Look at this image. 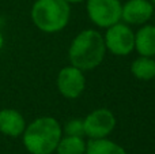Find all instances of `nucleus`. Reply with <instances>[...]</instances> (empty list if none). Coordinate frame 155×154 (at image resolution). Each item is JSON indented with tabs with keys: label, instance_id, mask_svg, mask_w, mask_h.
Returning <instances> with one entry per match:
<instances>
[{
	"label": "nucleus",
	"instance_id": "f3484780",
	"mask_svg": "<svg viewBox=\"0 0 155 154\" xmlns=\"http://www.w3.org/2000/svg\"><path fill=\"white\" fill-rule=\"evenodd\" d=\"M150 3L154 5V8H155V0H150Z\"/></svg>",
	"mask_w": 155,
	"mask_h": 154
},
{
	"label": "nucleus",
	"instance_id": "39448f33",
	"mask_svg": "<svg viewBox=\"0 0 155 154\" xmlns=\"http://www.w3.org/2000/svg\"><path fill=\"white\" fill-rule=\"evenodd\" d=\"M106 51L114 56H127L135 49V33L127 23H118L107 27L104 35Z\"/></svg>",
	"mask_w": 155,
	"mask_h": 154
},
{
	"label": "nucleus",
	"instance_id": "6e6552de",
	"mask_svg": "<svg viewBox=\"0 0 155 154\" xmlns=\"http://www.w3.org/2000/svg\"><path fill=\"white\" fill-rule=\"evenodd\" d=\"M155 12L150 0H128L121 8V21L127 25H144Z\"/></svg>",
	"mask_w": 155,
	"mask_h": 154
},
{
	"label": "nucleus",
	"instance_id": "4468645a",
	"mask_svg": "<svg viewBox=\"0 0 155 154\" xmlns=\"http://www.w3.org/2000/svg\"><path fill=\"white\" fill-rule=\"evenodd\" d=\"M65 135H72V136H84V127H83V120L82 119H72L65 124L64 128Z\"/></svg>",
	"mask_w": 155,
	"mask_h": 154
},
{
	"label": "nucleus",
	"instance_id": "20e7f679",
	"mask_svg": "<svg viewBox=\"0 0 155 154\" xmlns=\"http://www.w3.org/2000/svg\"><path fill=\"white\" fill-rule=\"evenodd\" d=\"M86 10L90 21L95 26L107 29L121 21L120 0H86Z\"/></svg>",
	"mask_w": 155,
	"mask_h": 154
},
{
	"label": "nucleus",
	"instance_id": "2eb2a0df",
	"mask_svg": "<svg viewBox=\"0 0 155 154\" xmlns=\"http://www.w3.org/2000/svg\"><path fill=\"white\" fill-rule=\"evenodd\" d=\"M68 4H78V3H82V2H86V0H65Z\"/></svg>",
	"mask_w": 155,
	"mask_h": 154
},
{
	"label": "nucleus",
	"instance_id": "f03ea898",
	"mask_svg": "<svg viewBox=\"0 0 155 154\" xmlns=\"http://www.w3.org/2000/svg\"><path fill=\"white\" fill-rule=\"evenodd\" d=\"M61 136V126L51 116H42L33 120L26 126L22 134L23 145L30 154H52L56 152Z\"/></svg>",
	"mask_w": 155,
	"mask_h": 154
},
{
	"label": "nucleus",
	"instance_id": "1a4fd4ad",
	"mask_svg": "<svg viewBox=\"0 0 155 154\" xmlns=\"http://www.w3.org/2000/svg\"><path fill=\"white\" fill-rule=\"evenodd\" d=\"M26 128V120L21 112L12 108H4L0 111V132L5 136L18 138L22 136Z\"/></svg>",
	"mask_w": 155,
	"mask_h": 154
},
{
	"label": "nucleus",
	"instance_id": "dca6fc26",
	"mask_svg": "<svg viewBox=\"0 0 155 154\" xmlns=\"http://www.w3.org/2000/svg\"><path fill=\"white\" fill-rule=\"evenodd\" d=\"M3 44H4V37H3L2 32H0V49L3 48Z\"/></svg>",
	"mask_w": 155,
	"mask_h": 154
},
{
	"label": "nucleus",
	"instance_id": "f257e3e1",
	"mask_svg": "<svg viewBox=\"0 0 155 154\" xmlns=\"http://www.w3.org/2000/svg\"><path fill=\"white\" fill-rule=\"evenodd\" d=\"M106 46L104 35L93 29L80 32L71 42L68 49V59L71 65L82 71L94 70L105 59Z\"/></svg>",
	"mask_w": 155,
	"mask_h": 154
},
{
	"label": "nucleus",
	"instance_id": "ddd939ff",
	"mask_svg": "<svg viewBox=\"0 0 155 154\" xmlns=\"http://www.w3.org/2000/svg\"><path fill=\"white\" fill-rule=\"evenodd\" d=\"M57 154H84L86 153V142L83 136L65 135L61 136L59 145L56 147Z\"/></svg>",
	"mask_w": 155,
	"mask_h": 154
},
{
	"label": "nucleus",
	"instance_id": "9b49d317",
	"mask_svg": "<svg viewBox=\"0 0 155 154\" xmlns=\"http://www.w3.org/2000/svg\"><path fill=\"white\" fill-rule=\"evenodd\" d=\"M84 154H127L125 149L106 138L90 139L86 143Z\"/></svg>",
	"mask_w": 155,
	"mask_h": 154
},
{
	"label": "nucleus",
	"instance_id": "0eeeda50",
	"mask_svg": "<svg viewBox=\"0 0 155 154\" xmlns=\"http://www.w3.org/2000/svg\"><path fill=\"white\" fill-rule=\"evenodd\" d=\"M57 90L63 97L68 100H75L83 93L86 86V79L83 71L74 65H68L60 70L57 75Z\"/></svg>",
	"mask_w": 155,
	"mask_h": 154
},
{
	"label": "nucleus",
	"instance_id": "423d86ee",
	"mask_svg": "<svg viewBox=\"0 0 155 154\" xmlns=\"http://www.w3.org/2000/svg\"><path fill=\"white\" fill-rule=\"evenodd\" d=\"M84 135L90 139L106 138L116 127V117L109 109H95L83 119Z\"/></svg>",
	"mask_w": 155,
	"mask_h": 154
},
{
	"label": "nucleus",
	"instance_id": "f8f14e48",
	"mask_svg": "<svg viewBox=\"0 0 155 154\" xmlns=\"http://www.w3.org/2000/svg\"><path fill=\"white\" fill-rule=\"evenodd\" d=\"M131 72L139 81H153L155 78V60L147 56L137 57L131 64Z\"/></svg>",
	"mask_w": 155,
	"mask_h": 154
},
{
	"label": "nucleus",
	"instance_id": "9d476101",
	"mask_svg": "<svg viewBox=\"0 0 155 154\" xmlns=\"http://www.w3.org/2000/svg\"><path fill=\"white\" fill-rule=\"evenodd\" d=\"M135 49L140 56H155V25H143L135 34Z\"/></svg>",
	"mask_w": 155,
	"mask_h": 154
},
{
	"label": "nucleus",
	"instance_id": "7ed1b4c3",
	"mask_svg": "<svg viewBox=\"0 0 155 154\" xmlns=\"http://www.w3.org/2000/svg\"><path fill=\"white\" fill-rule=\"evenodd\" d=\"M71 4L65 0H37L31 7V21L44 33H57L68 25Z\"/></svg>",
	"mask_w": 155,
	"mask_h": 154
}]
</instances>
